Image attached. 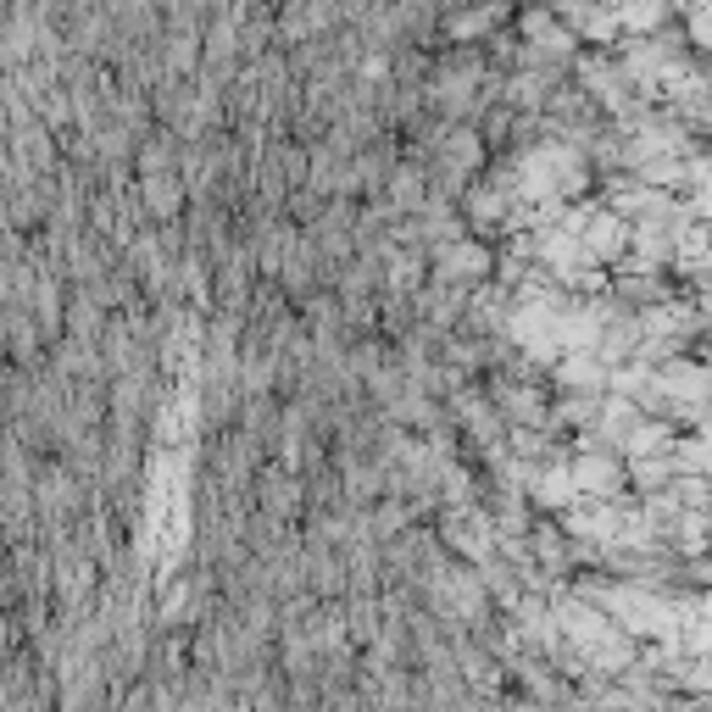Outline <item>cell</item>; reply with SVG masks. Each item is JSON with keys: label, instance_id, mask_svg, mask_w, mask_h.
Returning a JSON list of instances; mask_svg holds the SVG:
<instances>
[{"label": "cell", "instance_id": "6da1fadb", "mask_svg": "<svg viewBox=\"0 0 712 712\" xmlns=\"http://www.w3.org/2000/svg\"><path fill=\"white\" fill-rule=\"evenodd\" d=\"M479 267H490V257L479 245H456V250H439V273L463 279V273H479Z\"/></svg>", "mask_w": 712, "mask_h": 712}]
</instances>
